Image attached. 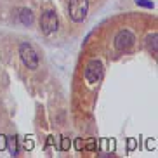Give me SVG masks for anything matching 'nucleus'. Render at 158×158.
Wrapping results in <instances>:
<instances>
[{
	"mask_svg": "<svg viewBox=\"0 0 158 158\" xmlns=\"http://www.w3.org/2000/svg\"><path fill=\"white\" fill-rule=\"evenodd\" d=\"M102 73H104V68H102V63L99 59H90L85 66V71H84V77L87 80L89 85H96L101 82L102 78Z\"/></svg>",
	"mask_w": 158,
	"mask_h": 158,
	"instance_id": "nucleus-2",
	"label": "nucleus"
},
{
	"mask_svg": "<svg viewBox=\"0 0 158 158\" xmlns=\"http://www.w3.org/2000/svg\"><path fill=\"white\" fill-rule=\"evenodd\" d=\"M19 57H21L23 64L28 70H37L38 68V56H37V52H35V49L28 42H23L19 45Z\"/></svg>",
	"mask_w": 158,
	"mask_h": 158,
	"instance_id": "nucleus-3",
	"label": "nucleus"
},
{
	"mask_svg": "<svg viewBox=\"0 0 158 158\" xmlns=\"http://www.w3.org/2000/svg\"><path fill=\"white\" fill-rule=\"evenodd\" d=\"M59 28V18L54 10H45L40 18V31L44 35H52Z\"/></svg>",
	"mask_w": 158,
	"mask_h": 158,
	"instance_id": "nucleus-4",
	"label": "nucleus"
},
{
	"mask_svg": "<svg viewBox=\"0 0 158 158\" xmlns=\"http://www.w3.org/2000/svg\"><path fill=\"white\" fill-rule=\"evenodd\" d=\"M156 33H153V35H149L148 37V47H149V51L153 52V54H156Z\"/></svg>",
	"mask_w": 158,
	"mask_h": 158,
	"instance_id": "nucleus-8",
	"label": "nucleus"
},
{
	"mask_svg": "<svg viewBox=\"0 0 158 158\" xmlns=\"http://www.w3.org/2000/svg\"><path fill=\"white\" fill-rule=\"evenodd\" d=\"M135 148H137V141H135L134 137H130V139L127 141V149H129V151H134Z\"/></svg>",
	"mask_w": 158,
	"mask_h": 158,
	"instance_id": "nucleus-13",
	"label": "nucleus"
},
{
	"mask_svg": "<svg viewBox=\"0 0 158 158\" xmlns=\"http://www.w3.org/2000/svg\"><path fill=\"white\" fill-rule=\"evenodd\" d=\"M98 148H99L98 139H89L84 146V149H87V151H98Z\"/></svg>",
	"mask_w": 158,
	"mask_h": 158,
	"instance_id": "nucleus-9",
	"label": "nucleus"
},
{
	"mask_svg": "<svg viewBox=\"0 0 158 158\" xmlns=\"http://www.w3.org/2000/svg\"><path fill=\"white\" fill-rule=\"evenodd\" d=\"M19 19H21V23L24 26H30L33 23V12L30 9H21L19 10Z\"/></svg>",
	"mask_w": 158,
	"mask_h": 158,
	"instance_id": "nucleus-6",
	"label": "nucleus"
},
{
	"mask_svg": "<svg viewBox=\"0 0 158 158\" xmlns=\"http://www.w3.org/2000/svg\"><path fill=\"white\" fill-rule=\"evenodd\" d=\"M7 148L10 149V155L16 156L19 153V143H18V137L12 135V137H7Z\"/></svg>",
	"mask_w": 158,
	"mask_h": 158,
	"instance_id": "nucleus-7",
	"label": "nucleus"
},
{
	"mask_svg": "<svg viewBox=\"0 0 158 158\" xmlns=\"http://www.w3.org/2000/svg\"><path fill=\"white\" fill-rule=\"evenodd\" d=\"M73 146H75V149H77V151H82V149H84V146H85V141L82 139V137H77Z\"/></svg>",
	"mask_w": 158,
	"mask_h": 158,
	"instance_id": "nucleus-12",
	"label": "nucleus"
},
{
	"mask_svg": "<svg viewBox=\"0 0 158 158\" xmlns=\"http://www.w3.org/2000/svg\"><path fill=\"white\" fill-rule=\"evenodd\" d=\"M89 12V0H70L68 2V16L75 23L85 21Z\"/></svg>",
	"mask_w": 158,
	"mask_h": 158,
	"instance_id": "nucleus-1",
	"label": "nucleus"
},
{
	"mask_svg": "<svg viewBox=\"0 0 158 158\" xmlns=\"http://www.w3.org/2000/svg\"><path fill=\"white\" fill-rule=\"evenodd\" d=\"M7 149V137L4 134H0V151Z\"/></svg>",
	"mask_w": 158,
	"mask_h": 158,
	"instance_id": "nucleus-14",
	"label": "nucleus"
},
{
	"mask_svg": "<svg viewBox=\"0 0 158 158\" xmlns=\"http://www.w3.org/2000/svg\"><path fill=\"white\" fill-rule=\"evenodd\" d=\"M135 4L141 5V7H146V9H153L155 4L153 2H149V0H135Z\"/></svg>",
	"mask_w": 158,
	"mask_h": 158,
	"instance_id": "nucleus-11",
	"label": "nucleus"
},
{
	"mask_svg": "<svg viewBox=\"0 0 158 158\" xmlns=\"http://www.w3.org/2000/svg\"><path fill=\"white\" fill-rule=\"evenodd\" d=\"M155 148V141H148V149H153Z\"/></svg>",
	"mask_w": 158,
	"mask_h": 158,
	"instance_id": "nucleus-17",
	"label": "nucleus"
},
{
	"mask_svg": "<svg viewBox=\"0 0 158 158\" xmlns=\"http://www.w3.org/2000/svg\"><path fill=\"white\" fill-rule=\"evenodd\" d=\"M52 144H54V137L49 135V137H47V146H52Z\"/></svg>",
	"mask_w": 158,
	"mask_h": 158,
	"instance_id": "nucleus-16",
	"label": "nucleus"
},
{
	"mask_svg": "<svg viewBox=\"0 0 158 158\" xmlns=\"http://www.w3.org/2000/svg\"><path fill=\"white\" fill-rule=\"evenodd\" d=\"M134 42H135L134 33L130 30H122V31L116 33V37H115V49L120 52H125L134 45Z\"/></svg>",
	"mask_w": 158,
	"mask_h": 158,
	"instance_id": "nucleus-5",
	"label": "nucleus"
},
{
	"mask_svg": "<svg viewBox=\"0 0 158 158\" xmlns=\"http://www.w3.org/2000/svg\"><path fill=\"white\" fill-rule=\"evenodd\" d=\"M24 149H33V141L30 139V137H26V139H24Z\"/></svg>",
	"mask_w": 158,
	"mask_h": 158,
	"instance_id": "nucleus-15",
	"label": "nucleus"
},
{
	"mask_svg": "<svg viewBox=\"0 0 158 158\" xmlns=\"http://www.w3.org/2000/svg\"><path fill=\"white\" fill-rule=\"evenodd\" d=\"M71 148V141L68 137H61V144H59V149L61 151H68Z\"/></svg>",
	"mask_w": 158,
	"mask_h": 158,
	"instance_id": "nucleus-10",
	"label": "nucleus"
}]
</instances>
